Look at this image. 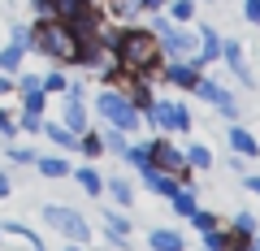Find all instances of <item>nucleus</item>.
Instances as JSON below:
<instances>
[{"instance_id":"2","label":"nucleus","mask_w":260,"mask_h":251,"mask_svg":"<svg viewBox=\"0 0 260 251\" xmlns=\"http://www.w3.org/2000/svg\"><path fill=\"white\" fill-rule=\"evenodd\" d=\"M30 48H39L52 61H65V65H78V39L74 30L65 26L61 18H39L35 30H30Z\"/></svg>"},{"instance_id":"8","label":"nucleus","mask_w":260,"mask_h":251,"mask_svg":"<svg viewBox=\"0 0 260 251\" xmlns=\"http://www.w3.org/2000/svg\"><path fill=\"white\" fill-rule=\"evenodd\" d=\"M221 61L230 65V74L239 78L243 87H256V74H251L247 61H243V44H239V39H221Z\"/></svg>"},{"instance_id":"24","label":"nucleus","mask_w":260,"mask_h":251,"mask_svg":"<svg viewBox=\"0 0 260 251\" xmlns=\"http://www.w3.org/2000/svg\"><path fill=\"white\" fill-rule=\"evenodd\" d=\"M22 56H26V48L9 44V48H5V52H0V69H5V74H13V69L22 65Z\"/></svg>"},{"instance_id":"6","label":"nucleus","mask_w":260,"mask_h":251,"mask_svg":"<svg viewBox=\"0 0 260 251\" xmlns=\"http://www.w3.org/2000/svg\"><path fill=\"white\" fill-rule=\"evenodd\" d=\"M195 95H200V100H208L217 113H225V117H239V100H234V95L225 91L217 78H204V74H200V83H195Z\"/></svg>"},{"instance_id":"3","label":"nucleus","mask_w":260,"mask_h":251,"mask_svg":"<svg viewBox=\"0 0 260 251\" xmlns=\"http://www.w3.org/2000/svg\"><path fill=\"white\" fill-rule=\"evenodd\" d=\"M95 113H100V117L109 121L113 130H121V134H135V130L143 126V113L126 100V91H113V87L95 95Z\"/></svg>"},{"instance_id":"10","label":"nucleus","mask_w":260,"mask_h":251,"mask_svg":"<svg viewBox=\"0 0 260 251\" xmlns=\"http://www.w3.org/2000/svg\"><path fill=\"white\" fill-rule=\"evenodd\" d=\"M225 139H230L234 156H243V160H260V143H256V134H251L247 126H230V130H225Z\"/></svg>"},{"instance_id":"22","label":"nucleus","mask_w":260,"mask_h":251,"mask_svg":"<svg viewBox=\"0 0 260 251\" xmlns=\"http://www.w3.org/2000/svg\"><path fill=\"white\" fill-rule=\"evenodd\" d=\"M165 9L174 22H195V0H165Z\"/></svg>"},{"instance_id":"28","label":"nucleus","mask_w":260,"mask_h":251,"mask_svg":"<svg viewBox=\"0 0 260 251\" xmlns=\"http://www.w3.org/2000/svg\"><path fill=\"white\" fill-rule=\"evenodd\" d=\"M200 247L204 251H225V230L221 225H217V230H204L200 234Z\"/></svg>"},{"instance_id":"23","label":"nucleus","mask_w":260,"mask_h":251,"mask_svg":"<svg viewBox=\"0 0 260 251\" xmlns=\"http://www.w3.org/2000/svg\"><path fill=\"white\" fill-rule=\"evenodd\" d=\"M78 152H83V156H104V139H100V134H91V130H83V134H78Z\"/></svg>"},{"instance_id":"33","label":"nucleus","mask_w":260,"mask_h":251,"mask_svg":"<svg viewBox=\"0 0 260 251\" xmlns=\"http://www.w3.org/2000/svg\"><path fill=\"white\" fill-rule=\"evenodd\" d=\"M18 126H22V130H26V134H35V130H44V121H39L35 113H22V121H18Z\"/></svg>"},{"instance_id":"39","label":"nucleus","mask_w":260,"mask_h":251,"mask_svg":"<svg viewBox=\"0 0 260 251\" xmlns=\"http://www.w3.org/2000/svg\"><path fill=\"white\" fill-rule=\"evenodd\" d=\"M251 251H260V234H256V238H251Z\"/></svg>"},{"instance_id":"14","label":"nucleus","mask_w":260,"mask_h":251,"mask_svg":"<svg viewBox=\"0 0 260 251\" xmlns=\"http://www.w3.org/2000/svg\"><path fill=\"white\" fill-rule=\"evenodd\" d=\"M104 230H109V238L117 247H130V221L121 212H104Z\"/></svg>"},{"instance_id":"11","label":"nucleus","mask_w":260,"mask_h":251,"mask_svg":"<svg viewBox=\"0 0 260 251\" xmlns=\"http://www.w3.org/2000/svg\"><path fill=\"white\" fill-rule=\"evenodd\" d=\"M44 100H48V91H44V83H39L35 74H22V113H44Z\"/></svg>"},{"instance_id":"38","label":"nucleus","mask_w":260,"mask_h":251,"mask_svg":"<svg viewBox=\"0 0 260 251\" xmlns=\"http://www.w3.org/2000/svg\"><path fill=\"white\" fill-rule=\"evenodd\" d=\"M0 199H9V177H5V169H0Z\"/></svg>"},{"instance_id":"9","label":"nucleus","mask_w":260,"mask_h":251,"mask_svg":"<svg viewBox=\"0 0 260 251\" xmlns=\"http://www.w3.org/2000/svg\"><path fill=\"white\" fill-rule=\"evenodd\" d=\"M200 74H204V65H195V61H169L165 65V83H174L178 91H195Z\"/></svg>"},{"instance_id":"4","label":"nucleus","mask_w":260,"mask_h":251,"mask_svg":"<svg viewBox=\"0 0 260 251\" xmlns=\"http://www.w3.org/2000/svg\"><path fill=\"white\" fill-rule=\"evenodd\" d=\"M148 121L156 126L160 134H186L195 126V117H191V109H186L182 100H156L148 109Z\"/></svg>"},{"instance_id":"1","label":"nucleus","mask_w":260,"mask_h":251,"mask_svg":"<svg viewBox=\"0 0 260 251\" xmlns=\"http://www.w3.org/2000/svg\"><path fill=\"white\" fill-rule=\"evenodd\" d=\"M100 39L109 44V52L117 56V65L126 74H139V78H152L165 61L160 52V39L152 35L148 26H121V30H100Z\"/></svg>"},{"instance_id":"31","label":"nucleus","mask_w":260,"mask_h":251,"mask_svg":"<svg viewBox=\"0 0 260 251\" xmlns=\"http://www.w3.org/2000/svg\"><path fill=\"white\" fill-rule=\"evenodd\" d=\"M243 18H247L251 26H260V0H243Z\"/></svg>"},{"instance_id":"20","label":"nucleus","mask_w":260,"mask_h":251,"mask_svg":"<svg viewBox=\"0 0 260 251\" xmlns=\"http://www.w3.org/2000/svg\"><path fill=\"white\" fill-rule=\"evenodd\" d=\"M44 130H48V139H52V143H56V148H61V152L78 148V134H74V130H65V126H56V121H48Z\"/></svg>"},{"instance_id":"19","label":"nucleus","mask_w":260,"mask_h":251,"mask_svg":"<svg viewBox=\"0 0 260 251\" xmlns=\"http://www.w3.org/2000/svg\"><path fill=\"white\" fill-rule=\"evenodd\" d=\"M104 191H109V195L117 199L121 208H130V204H135V186H130L126 177H109V182H104Z\"/></svg>"},{"instance_id":"5","label":"nucleus","mask_w":260,"mask_h":251,"mask_svg":"<svg viewBox=\"0 0 260 251\" xmlns=\"http://www.w3.org/2000/svg\"><path fill=\"white\" fill-rule=\"evenodd\" d=\"M44 221L52 225L56 234H65L70 242H87V238H91V225H87V217L74 212V208H56V204H52V208H44Z\"/></svg>"},{"instance_id":"34","label":"nucleus","mask_w":260,"mask_h":251,"mask_svg":"<svg viewBox=\"0 0 260 251\" xmlns=\"http://www.w3.org/2000/svg\"><path fill=\"white\" fill-rule=\"evenodd\" d=\"M165 0H135V13H160Z\"/></svg>"},{"instance_id":"17","label":"nucleus","mask_w":260,"mask_h":251,"mask_svg":"<svg viewBox=\"0 0 260 251\" xmlns=\"http://www.w3.org/2000/svg\"><path fill=\"white\" fill-rule=\"evenodd\" d=\"M169 208H174L178 217H186V221H191V212L200 208V199H195V191H191V186H178V195L169 199Z\"/></svg>"},{"instance_id":"29","label":"nucleus","mask_w":260,"mask_h":251,"mask_svg":"<svg viewBox=\"0 0 260 251\" xmlns=\"http://www.w3.org/2000/svg\"><path fill=\"white\" fill-rule=\"evenodd\" d=\"M39 83H44V91H65V87H70L61 69H52V74H48V78H39Z\"/></svg>"},{"instance_id":"41","label":"nucleus","mask_w":260,"mask_h":251,"mask_svg":"<svg viewBox=\"0 0 260 251\" xmlns=\"http://www.w3.org/2000/svg\"><path fill=\"white\" fill-rule=\"evenodd\" d=\"M113 5H117V0H113Z\"/></svg>"},{"instance_id":"40","label":"nucleus","mask_w":260,"mask_h":251,"mask_svg":"<svg viewBox=\"0 0 260 251\" xmlns=\"http://www.w3.org/2000/svg\"><path fill=\"white\" fill-rule=\"evenodd\" d=\"M65 251H83V242H74V247H65Z\"/></svg>"},{"instance_id":"7","label":"nucleus","mask_w":260,"mask_h":251,"mask_svg":"<svg viewBox=\"0 0 260 251\" xmlns=\"http://www.w3.org/2000/svg\"><path fill=\"white\" fill-rule=\"evenodd\" d=\"M148 152H152V169H160V173H174V177H178V173L186 169V156H182V152H178L169 139L148 143Z\"/></svg>"},{"instance_id":"21","label":"nucleus","mask_w":260,"mask_h":251,"mask_svg":"<svg viewBox=\"0 0 260 251\" xmlns=\"http://www.w3.org/2000/svg\"><path fill=\"white\" fill-rule=\"evenodd\" d=\"M182 156H186V165H191V169H213V148H204V143H191Z\"/></svg>"},{"instance_id":"18","label":"nucleus","mask_w":260,"mask_h":251,"mask_svg":"<svg viewBox=\"0 0 260 251\" xmlns=\"http://www.w3.org/2000/svg\"><path fill=\"white\" fill-rule=\"evenodd\" d=\"M35 165H39V173L44 177H70V160H61V156H35Z\"/></svg>"},{"instance_id":"13","label":"nucleus","mask_w":260,"mask_h":251,"mask_svg":"<svg viewBox=\"0 0 260 251\" xmlns=\"http://www.w3.org/2000/svg\"><path fill=\"white\" fill-rule=\"evenodd\" d=\"M139 173H143V182H148L156 195H165V199H174V195H178V186H182L174 173H160V169H152V165H148V169H139Z\"/></svg>"},{"instance_id":"16","label":"nucleus","mask_w":260,"mask_h":251,"mask_svg":"<svg viewBox=\"0 0 260 251\" xmlns=\"http://www.w3.org/2000/svg\"><path fill=\"white\" fill-rule=\"evenodd\" d=\"M70 173H74V182H78V186H83L87 195H104V177H100V173H95V169H91V165H83V169H70Z\"/></svg>"},{"instance_id":"36","label":"nucleus","mask_w":260,"mask_h":251,"mask_svg":"<svg viewBox=\"0 0 260 251\" xmlns=\"http://www.w3.org/2000/svg\"><path fill=\"white\" fill-rule=\"evenodd\" d=\"M239 177L247 182V191H251V195H260V177H256V173H239Z\"/></svg>"},{"instance_id":"37","label":"nucleus","mask_w":260,"mask_h":251,"mask_svg":"<svg viewBox=\"0 0 260 251\" xmlns=\"http://www.w3.org/2000/svg\"><path fill=\"white\" fill-rule=\"evenodd\" d=\"M13 91V83H9V74H0V100H5V95Z\"/></svg>"},{"instance_id":"30","label":"nucleus","mask_w":260,"mask_h":251,"mask_svg":"<svg viewBox=\"0 0 260 251\" xmlns=\"http://www.w3.org/2000/svg\"><path fill=\"white\" fill-rule=\"evenodd\" d=\"M9 35H13V44H18V48H30V26L13 22V30H9Z\"/></svg>"},{"instance_id":"15","label":"nucleus","mask_w":260,"mask_h":251,"mask_svg":"<svg viewBox=\"0 0 260 251\" xmlns=\"http://www.w3.org/2000/svg\"><path fill=\"white\" fill-rule=\"evenodd\" d=\"M148 247L152 251H182L186 242H182V234H178V230H152L148 234Z\"/></svg>"},{"instance_id":"26","label":"nucleus","mask_w":260,"mask_h":251,"mask_svg":"<svg viewBox=\"0 0 260 251\" xmlns=\"http://www.w3.org/2000/svg\"><path fill=\"white\" fill-rule=\"evenodd\" d=\"M126 160H130V169H148V165H152L148 143H135V148H126Z\"/></svg>"},{"instance_id":"32","label":"nucleus","mask_w":260,"mask_h":251,"mask_svg":"<svg viewBox=\"0 0 260 251\" xmlns=\"http://www.w3.org/2000/svg\"><path fill=\"white\" fill-rule=\"evenodd\" d=\"M9 160H18V165H35V152H30V148H9Z\"/></svg>"},{"instance_id":"12","label":"nucleus","mask_w":260,"mask_h":251,"mask_svg":"<svg viewBox=\"0 0 260 251\" xmlns=\"http://www.w3.org/2000/svg\"><path fill=\"white\" fill-rule=\"evenodd\" d=\"M195 35H200V52H195V65H213V61H221V35H217L213 26H200Z\"/></svg>"},{"instance_id":"35","label":"nucleus","mask_w":260,"mask_h":251,"mask_svg":"<svg viewBox=\"0 0 260 251\" xmlns=\"http://www.w3.org/2000/svg\"><path fill=\"white\" fill-rule=\"evenodd\" d=\"M13 130H18V126H13V121H9V113L0 109V134H5V139H9V134H13Z\"/></svg>"},{"instance_id":"25","label":"nucleus","mask_w":260,"mask_h":251,"mask_svg":"<svg viewBox=\"0 0 260 251\" xmlns=\"http://www.w3.org/2000/svg\"><path fill=\"white\" fill-rule=\"evenodd\" d=\"M100 139H104V152H113V156H126V148H130V143H126V134H121V130H104Z\"/></svg>"},{"instance_id":"27","label":"nucleus","mask_w":260,"mask_h":251,"mask_svg":"<svg viewBox=\"0 0 260 251\" xmlns=\"http://www.w3.org/2000/svg\"><path fill=\"white\" fill-rule=\"evenodd\" d=\"M234 234H247V238H256V230H260V221H256V212H239L234 217V225H230Z\"/></svg>"}]
</instances>
